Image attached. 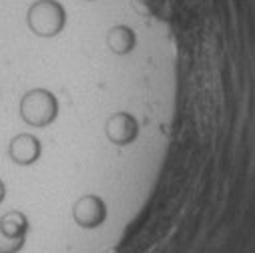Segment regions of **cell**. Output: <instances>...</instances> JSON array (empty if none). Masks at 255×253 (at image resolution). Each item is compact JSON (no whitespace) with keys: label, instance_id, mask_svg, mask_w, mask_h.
Wrapping results in <instances>:
<instances>
[{"label":"cell","instance_id":"cell-1","mask_svg":"<svg viewBox=\"0 0 255 253\" xmlns=\"http://www.w3.org/2000/svg\"><path fill=\"white\" fill-rule=\"evenodd\" d=\"M18 111L26 125L44 129L58 117V101L48 89H30L22 95Z\"/></svg>","mask_w":255,"mask_h":253},{"label":"cell","instance_id":"cell-2","mask_svg":"<svg viewBox=\"0 0 255 253\" xmlns=\"http://www.w3.org/2000/svg\"><path fill=\"white\" fill-rule=\"evenodd\" d=\"M67 22V12L56 0H36L26 12V24L32 34L40 38L56 36Z\"/></svg>","mask_w":255,"mask_h":253},{"label":"cell","instance_id":"cell-3","mask_svg":"<svg viewBox=\"0 0 255 253\" xmlns=\"http://www.w3.org/2000/svg\"><path fill=\"white\" fill-rule=\"evenodd\" d=\"M30 223L22 211H8L0 217V253H18L28 235Z\"/></svg>","mask_w":255,"mask_h":253},{"label":"cell","instance_id":"cell-4","mask_svg":"<svg viewBox=\"0 0 255 253\" xmlns=\"http://www.w3.org/2000/svg\"><path fill=\"white\" fill-rule=\"evenodd\" d=\"M40 155H42V143L38 141V137L30 133H20L12 137V141L8 143V157L14 165L30 167L40 159Z\"/></svg>","mask_w":255,"mask_h":253},{"label":"cell","instance_id":"cell-5","mask_svg":"<svg viewBox=\"0 0 255 253\" xmlns=\"http://www.w3.org/2000/svg\"><path fill=\"white\" fill-rule=\"evenodd\" d=\"M73 217L81 227L95 229V227L103 225V221L107 219V205L97 195H85L77 201V205L73 209Z\"/></svg>","mask_w":255,"mask_h":253},{"label":"cell","instance_id":"cell-6","mask_svg":"<svg viewBox=\"0 0 255 253\" xmlns=\"http://www.w3.org/2000/svg\"><path fill=\"white\" fill-rule=\"evenodd\" d=\"M105 131H107V137L115 145H129L139 135V125L131 115L117 113L107 121V129Z\"/></svg>","mask_w":255,"mask_h":253},{"label":"cell","instance_id":"cell-7","mask_svg":"<svg viewBox=\"0 0 255 253\" xmlns=\"http://www.w3.org/2000/svg\"><path fill=\"white\" fill-rule=\"evenodd\" d=\"M135 32L129 28V26H115L111 28L109 36H107V44L113 52L117 54H127V52H131L135 48Z\"/></svg>","mask_w":255,"mask_h":253},{"label":"cell","instance_id":"cell-8","mask_svg":"<svg viewBox=\"0 0 255 253\" xmlns=\"http://www.w3.org/2000/svg\"><path fill=\"white\" fill-rule=\"evenodd\" d=\"M4 197H6V185H4L2 179H0V203L4 201Z\"/></svg>","mask_w":255,"mask_h":253}]
</instances>
